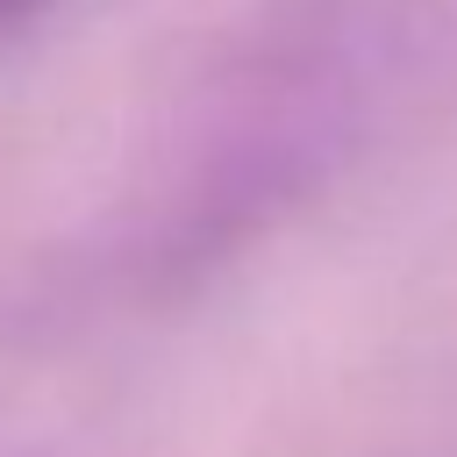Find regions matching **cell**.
<instances>
[{"label":"cell","instance_id":"cell-1","mask_svg":"<svg viewBox=\"0 0 457 457\" xmlns=\"http://www.w3.org/2000/svg\"><path fill=\"white\" fill-rule=\"evenodd\" d=\"M443 86H457V0H286L214 86L207 121L164 186V243H236Z\"/></svg>","mask_w":457,"mask_h":457},{"label":"cell","instance_id":"cell-2","mask_svg":"<svg viewBox=\"0 0 457 457\" xmlns=\"http://www.w3.org/2000/svg\"><path fill=\"white\" fill-rule=\"evenodd\" d=\"M64 7H79V0H0V43H14V36H29L36 21H50V14H64Z\"/></svg>","mask_w":457,"mask_h":457}]
</instances>
